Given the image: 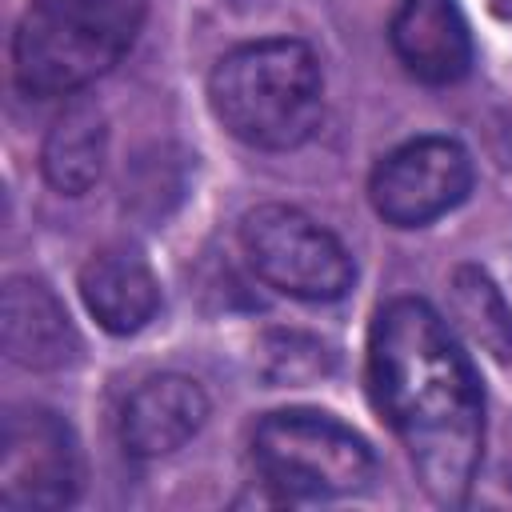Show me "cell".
<instances>
[{
    "mask_svg": "<svg viewBox=\"0 0 512 512\" xmlns=\"http://www.w3.org/2000/svg\"><path fill=\"white\" fill-rule=\"evenodd\" d=\"M368 380L420 484L460 504L480 464L484 396L444 316L416 296L388 300L372 320Z\"/></svg>",
    "mask_w": 512,
    "mask_h": 512,
    "instance_id": "obj_1",
    "label": "cell"
},
{
    "mask_svg": "<svg viewBox=\"0 0 512 512\" xmlns=\"http://www.w3.org/2000/svg\"><path fill=\"white\" fill-rule=\"evenodd\" d=\"M208 100L216 120L248 148H296L324 112L320 60L292 36L240 44L212 68Z\"/></svg>",
    "mask_w": 512,
    "mask_h": 512,
    "instance_id": "obj_2",
    "label": "cell"
},
{
    "mask_svg": "<svg viewBox=\"0 0 512 512\" xmlns=\"http://www.w3.org/2000/svg\"><path fill=\"white\" fill-rule=\"evenodd\" d=\"M144 0H36L12 40V72L28 96H72L104 76L136 40Z\"/></svg>",
    "mask_w": 512,
    "mask_h": 512,
    "instance_id": "obj_3",
    "label": "cell"
},
{
    "mask_svg": "<svg viewBox=\"0 0 512 512\" xmlns=\"http://www.w3.org/2000/svg\"><path fill=\"white\" fill-rule=\"evenodd\" d=\"M252 460L284 496H348L376 472L364 436L312 408L268 412L252 432Z\"/></svg>",
    "mask_w": 512,
    "mask_h": 512,
    "instance_id": "obj_4",
    "label": "cell"
},
{
    "mask_svg": "<svg viewBox=\"0 0 512 512\" xmlns=\"http://www.w3.org/2000/svg\"><path fill=\"white\" fill-rule=\"evenodd\" d=\"M248 264L264 284L296 300H340L356 276L348 248L288 204H260L240 224Z\"/></svg>",
    "mask_w": 512,
    "mask_h": 512,
    "instance_id": "obj_5",
    "label": "cell"
},
{
    "mask_svg": "<svg viewBox=\"0 0 512 512\" xmlns=\"http://www.w3.org/2000/svg\"><path fill=\"white\" fill-rule=\"evenodd\" d=\"M84 468L72 428L48 408H12L0 432V504L64 508Z\"/></svg>",
    "mask_w": 512,
    "mask_h": 512,
    "instance_id": "obj_6",
    "label": "cell"
},
{
    "mask_svg": "<svg viewBox=\"0 0 512 512\" xmlns=\"http://www.w3.org/2000/svg\"><path fill=\"white\" fill-rule=\"evenodd\" d=\"M472 188V160L448 136H416L388 152L368 184L372 208L396 228H420L452 212Z\"/></svg>",
    "mask_w": 512,
    "mask_h": 512,
    "instance_id": "obj_7",
    "label": "cell"
},
{
    "mask_svg": "<svg viewBox=\"0 0 512 512\" xmlns=\"http://www.w3.org/2000/svg\"><path fill=\"white\" fill-rule=\"evenodd\" d=\"M208 416V396L192 376L180 372H160L144 380L124 412H120V440L132 456L152 460L184 448Z\"/></svg>",
    "mask_w": 512,
    "mask_h": 512,
    "instance_id": "obj_8",
    "label": "cell"
},
{
    "mask_svg": "<svg viewBox=\"0 0 512 512\" xmlns=\"http://www.w3.org/2000/svg\"><path fill=\"white\" fill-rule=\"evenodd\" d=\"M392 48L424 84H456L472 64V36L456 0H400L392 12Z\"/></svg>",
    "mask_w": 512,
    "mask_h": 512,
    "instance_id": "obj_9",
    "label": "cell"
},
{
    "mask_svg": "<svg viewBox=\"0 0 512 512\" xmlns=\"http://www.w3.org/2000/svg\"><path fill=\"white\" fill-rule=\"evenodd\" d=\"M80 296L96 324L112 336L140 332L160 308V284L132 248H104L80 268Z\"/></svg>",
    "mask_w": 512,
    "mask_h": 512,
    "instance_id": "obj_10",
    "label": "cell"
},
{
    "mask_svg": "<svg viewBox=\"0 0 512 512\" xmlns=\"http://www.w3.org/2000/svg\"><path fill=\"white\" fill-rule=\"evenodd\" d=\"M4 352L24 368H60L76 356L80 340L48 284L16 276L4 288Z\"/></svg>",
    "mask_w": 512,
    "mask_h": 512,
    "instance_id": "obj_11",
    "label": "cell"
},
{
    "mask_svg": "<svg viewBox=\"0 0 512 512\" xmlns=\"http://www.w3.org/2000/svg\"><path fill=\"white\" fill-rule=\"evenodd\" d=\"M104 152H108L104 116L92 104H72L52 124L40 164H44V176H48V184L56 192L80 196V192H88L96 184V176L104 168Z\"/></svg>",
    "mask_w": 512,
    "mask_h": 512,
    "instance_id": "obj_12",
    "label": "cell"
},
{
    "mask_svg": "<svg viewBox=\"0 0 512 512\" xmlns=\"http://www.w3.org/2000/svg\"><path fill=\"white\" fill-rule=\"evenodd\" d=\"M456 312H460L464 328L476 340H484L488 348H496L504 356L508 336H512V324H508V312H504L496 288L480 272H460L456 276Z\"/></svg>",
    "mask_w": 512,
    "mask_h": 512,
    "instance_id": "obj_13",
    "label": "cell"
},
{
    "mask_svg": "<svg viewBox=\"0 0 512 512\" xmlns=\"http://www.w3.org/2000/svg\"><path fill=\"white\" fill-rule=\"evenodd\" d=\"M488 8H492L496 16H504V20H512V0H488Z\"/></svg>",
    "mask_w": 512,
    "mask_h": 512,
    "instance_id": "obj_14",
    "label": "cell"
}]
</instances>
